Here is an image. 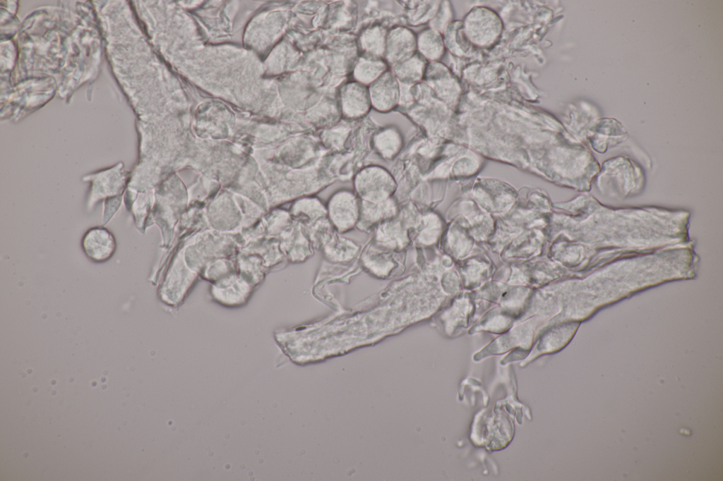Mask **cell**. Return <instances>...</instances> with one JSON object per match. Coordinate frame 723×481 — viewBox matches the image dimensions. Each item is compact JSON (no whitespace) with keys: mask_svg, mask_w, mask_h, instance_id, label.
Returning <instances> with one entry per match:
<instances>
[{"mask_svg":"<svg viewBox=\"0 0 723 481\" xmlns=\"http://www.w3.org/2000/svg\"><path fill=\"white\" fill-rule=\"evenodd\" d=\"M330 201V217L341 231L351 228L357 219V206L354 196L347 192L338 193Z\"/></svg>","mask_w":723,"mask_h":481,"instance_id":"4","label":"cell"},{"mask_svg":"<svg viewBox=\"0 0 723 481\" xmlns=\"http://www.w3.org/2000/svg\"><path fill=\"white\" fill-rule=\"evenodd\" d=\"M589 138L592 148L603 153L608 147L625 141L628 138V133L616 120L602 118L590 126Z\"/></svg>","mask_w":723,"mask_h":481,"instance_id":"2","label":"cell"},{"mask_svg":"<svg viewBox=\"0 0 723 481\" xmlns=\"http://www.w3.org/2000/svg\"><path fill=\"white\" fill-rule=\"evenodd\" d=\"M638 168L626 157H619L604 162L597 187L609 196L625 198L637 193L643 185Z\"/></svg>","mask_w":723,"mask_h":481,"instance_id":"1","label":"cell"},{"mask_svg":"<svg viewBox=\"0 0 723 481\" xmlns=\"http://www.w3.org/2000/svg\"><path fill=\"white\" fill-rule=\"evenodd\" d=\"M82 246L86 255L97 262L109 260L116 249L114 236L104 228H92L84 236Z\"/></svg>","mask_w":723,"mask_h":481,"instance_id":"3","label":"cell"}]
</instances>
